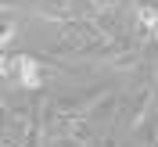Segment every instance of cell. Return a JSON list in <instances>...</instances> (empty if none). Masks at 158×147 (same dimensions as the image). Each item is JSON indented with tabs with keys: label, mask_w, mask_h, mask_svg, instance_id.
<instances>
[{
	"label": "cell",
	"mask_w": 158,
	"mask_h": 147,
	"mask_svg": "<svg viewBox=\"0 0 158 147\" xmlns=\"http://www.w3.org/2000/svg\"><path fill=\"white\" fill-rule=\"evenodd\" d=\"M133 32H137L140 47L158 43V4H137V11H133Z\"/></svg>",
	"instance_id": "6da1fadb"
}]
</instances>
